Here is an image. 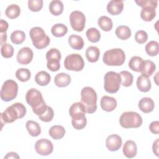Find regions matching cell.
<instances>
[{"label": "cell", "instance_id": "obj_1", "mask_svg": "<svg viewBox=\"0 0 159 159\" xmlns=\"http://www.w3.org/2000/svg\"><path fill=\"white\" fill-rule=\"evenodd\" d=\"M25 100L32 107L33 112L37 116L43 114L47 108L42 93L35 88L28 90L25 94Z\"/></svg>", "mask_w": 159, "mask_h": 159}, {"label": "cell", "instance_id": "obj_2", "mask_svg": "<svg viewBox=\"0 0 159 159\" xmlns=\"http://www.w3.org/2000/svg\"><path fill=\"white\" fill-rule=\"evenodd\" d=\"M26 107L20 102H16L7 107L3 112L1 113L2 127L6 123H12L17 119L24 117L26 114Z\"/></svg>", "mask_w": 159, "mask_h": 159}, {"label": "cell", "instance_id": "obj_3", "mask_svg": "<svg viewBox=\"0 0 159 159\" xmlns=\"http://www.w3.org/2000/svg\"><path fill=\"white\" fill-rule=\"evenodd\" d=\"M85 113V107L81 101L75 102L70 106L69 114L72 118L71 124L75 129L81 130L86 126L87 120Z\"/></svg>", "mask_w": 159, "mask_h": 159}, {"label": "cell", "instance_id": "obj_4", "mask_svg": "<svg viewBox=\"0 0 159 159\" xmlns=\"http://www.w3.org/2000/svg\"><path fill=\"white\" fill-rule=\"evenodd\" d=\"M81 102L85 107L86 112L94 113L97 109V94L89 86L84 87L81 91Z\"/></svg>", "mask_w": 159, "mask_h": 159}, {"label": "cell", "instance_id": "obj_5", "mask_svg": "<svg viewBox=\"0 0 159 159\" xmlns=\"http://www.w3.org/2000/svg\"><path fill=\"white\" fill-rule=\"evenodd\" d=\"M125 60V54L121 48H112L104 53L103 62L108 66H120Z\"/></svg>", "mask_w": 159, "mask_h": 159}, {"label": "cell", "instance_id": "obj_6", "mask_svg": "<svg viewBox=\"0 0 159 159\" xmlns=\"http://www.w3.org/2000/svg\"><path fill=\"white\" fill-rule=\"evenodd\" d=\"M29 35L31 38L34 46L37 49L45 48L50 43V38L46 35L42 27H32L30 30Z\"/></svg>", "mask_w": 159, "mask_h": 159}, {"label": "cell", "instance_id": "obj_7", "mask_svg": "<svg viewBox=\"0 0 159 159\" xmlns=\"http://www.w3.org/2000/svg\"><path fill=\"white\" fill-rule=\"evenodd\" d=\"M119 123L125 129L138 128L142 124V118L137 112L133 111L125 112L121 114Z\"/></svg>", "mask_w": 159, "mask_h": 159}, {"label": "cell", "instance_id": "obj_8", "mask_svg": "<svg viewBox=\"0 0 159 159\" xmlns=\"http://www.w3.org/2000/svg\"><path fill=\"white\" fill-rule=\"evenodd\" d=\"M104 89L106 92L113 94L118 91L121 83V76L119 73L108 71L104 75Z\"/></svg>", "mask_w": 159, "mask_h": 159}, {"label": "cell", "instance_id": "obj_9", "mask_svg": "<svg viewBox=\"0 0 159 159\" xmlns=\"http://www.w3.org/2000/svg\"><path fill=\"white\" fill-rule=\"evenodd\" d=\"M18 93L17 83L12 80L5 81L1 89V99L6 102H9L15 99Z\"/></svg>", "mask_w": 159, "mask_h": 159}, {"label": "cell", "instance_id": "obj_10", "mask_svg": "<svg viewBox=\"0 0 159 159\" xmlns=\"http://www.w3.org/2000/svg\"><path fill=\"white\" fill-rule=\"evenodd\" d=\"M65 68L70 71H79L83 70L84 62L83 57L78 53H71L66 56L64 61Z\"/></svg>", "mask_w": 159, "mask_h": 159}, {"label": "cell", "instance_id": "obj_11", "mask_svg": "<svg viewBox=\"0 0 159 159\" xmlns=\"http://www.w3.org/2000/svg\"><path fill=\"white\" fill-rule=\"evenodd\" d=\"M47 61V67L52 71H57L60 69V61L61 57V53L57 48H52L46 53Z\"/></svg>", "mask_w": 159, "mask_h": 159}, {"label": "cell", "instance_id": "obj_12", "mask_svg": "<svg viewBox=\"0 0 159 159\" xmlns=\"http://www.w3.org/2000/svg\"><path fill=\"white\" fill-rule=\"evenodd\" d=\"M70 22L72 29L76 32H81L85 27L86 17L84 14L79 11H74L70 15Z\"/></svg>", "mask_w": 159, "mask_h": 159}, {"label": "cell", "instance_id": "obj_13", "mask_svg": "<svg viewBox=\"0 0 159 159\" xmlns=\"http://www.w3.org/2000/svg\"><path fill=\"white\" fill-rule=\"evenodd\" d=\"M35 149L38 154L47 156L53 152V145L50 140L47 139H41L35 142Z\"/></svg>", "mask_w": 159, "mask_h": 159}, {"label": "cell", "instance_id": "obj_14", "mask_svg": "<svg viewBox=\"0 0 159 159\" xmlns=\"http://www.w3.org/2000/svg\"><path fill=\"white\" fill-rule=\"evenodd\" d=\"M34 53L32 50L27 47L20 48L17 54V61L21 65L30 63L33 58Z\"/></svg>", "mask_w": 159, "mask_h": 159}, {"label": "cell", "instance_id": "obj_15", "mask_svg": "<svg viewBox=\"0 0 159 159\" xmlns=\"http://www.w3.org/2000/svg\"><path fill=\"white\" fill-rule=\"evenodd\" d=\"M122 138L117 134H112L107 137L106 141V145L107 148L114 152L118 150L122 146Z\"/></svg>", "mask_w": 159, "mask_h": 159}, {"label": "cell", "instance_id": "obj_16", "mask_svg": "<svg viewBox=\"0 0 159 159\" xmlns=\"http://www.w3.org/2000/svg\"><path fill=\"white\" fill-rule=\"evenodd\" d=\"M100 105L102 110L106 112H111L116 109L117 101L112 96H104L101 99Z\"/></svg>", "mask_w": 159, "mask_h": 159}, {"label": "cell", "instance_id": "obj_17", "mask_svg": "<svg viewBox=\"0 0 159 159\" xmlns=\"http://www.w3.org/2000/svg\"><path fill=\"white\" fill-rule=\"evenodd\" d=\"M124 8V2L120 0L110 1L107 5V12L112 16H116L120 14Z\"/></svg>", "mask_w": 159, "mask_h": 159}, {"label": "cell", "instance_id": "obj_18", "mask_svg": "<svg viewBox=\"0 0 159 159\" xmlns=\"http://www.w3.org/2000/svg\"><path fill=\"white\" fill-rule=\"evenodd\" d=\"M122 152L124 155L129 158H132L135 157L137 152V145L133 140H127L125 142L123 146Z\"/></svg>", "mask_w": 159, "mask_h": 159}, {"label": "cell", "instance_id": "obj_19", "mask_svg": "<svg viewBox=\"0 0 159 159\" xmlns=\"http://www.w3.org/2000/svg\"><path fill=\"white\" fill-rule=\"evenodd\" d=\"M138 106L141 111L144 113H149L154 109L155 104L153 99L150 98L145 97L142 98L139 102Z\"/></svg>", "mask_w": 159, "mask_h": 159}, {"label": "cell", "instance_id": "obj_20", "mask_svg": "<svg viewBox=\"0 0 159 159\" xmlns=\"http://www.w3.org/2000/svg\"><path fill=\"white\" fill-rule=\"evenodd\" d=\"M71 81V76L65 73H60L57 74L54 78L55 84L60 88H63L68 86L70 84Z\"/></svg>", "mask_w": 159, "mask_h": 159}, {"label": "cell", "instance_id": "obj_21", "mask_svg": "<svg viewBox=\"0 0 159 159\" xmlns=\"http://www.w3.org/2000/svg\"><path fill=\"white\" fill-rule=\"evenodd\" d=\"M137 86L139 91L146 93L150 90L152 85L151 82L148 77L142 75L137 78Z\"/></svg>", "mask_w": 159, "mask_h": 159}, {"label": "cell", "instance_id": "obj_22", "mask_svg": "<svg viewBox=\"0 0 159 159\" xmlns=\"http://www.w3.org/2000/svg\"><path fill=\"white\" fill-rule=\"evenodd\" d=\"M155 9L156 8H155L154 7L150 6H145L142 7V9L140 12L141 18L146 22L152 20L156 16Z\"/></svg>", "mask_w": 159, "mask_h": 159}, {"label": "cell", "instance_id": "obj_23", "mask_svg": "<svg viewBox=\"0 0 159 159\" xmlns=\"http://www.w3.org/2000/svg\"><path fill=\"white\" fill-rule=\"evenodd\" d=\"M68 43L72 48L78 50L82 49L84 46L83 38L81 36L75 34H71L69 36Z\"/></svg>", "mask_w": 159, "mask_h": 159}, {"label": "cell", "instance_id": "obj_24", "mask_svg": "<svg viewBox=\"0 0 159 159\" xmlns=\"http://www.w3.org/2000/svg\"><path fill=\"white\" fill-rule=\"evenodd\" d=\"M99 49L95 46H90L87 48L85 53L87 60L91 63L96 62L99 58Z\"/></svg>", "mask_w": 159, "mask_h": 159}, {"label": "cell", "instance_id": "obj_25", "mask_svg": "<svg viewBox=\"0 0 159 159\" xmlns=\"http://www.w3.org/2000/svg\"><path fill=\"white\" fill-rule=\"evenodd\" d=\"M156 70V65L151 60H145L143 62L140 72L142 75H144L145 76L149 77L152 76V75L154 73Z\"/></svg>", "mask_w": 159, "mask_h": 159}, {"label": "cell", "instance_id": "obj_26", "mask_svg": "<svg viewBox=\"0 0 159 159\" xmlns=\"http://www.w3.org/2000/svg\"><path fill=\"white\" fill-rule=\"evenodd\" d=\"M49 135L55 140L61 139L65 134V128L60 125H53L48 130Z\"/></svg>", "mask_w": 159, "mask_h": 159}, {"label": "cell", "instance_id": "obj_27", "mask_svg": "<svg viewBox=\"0 0 159 159\" xmlns=\"http://www.w3.org/2000/svg\"><path fill=\"white\" fill-rule=\"evenodd\" d=\"M25 126L29 134L32 137H37L41 133L40 126L37 122L29 120L27 121Z\"/></svg>", "mask_w": 159, "mask_h": 159}, {"label": "cell", "instance_id": "obj_28", "mask_svg": "<svg viewBox=\"0 0 159 159\" xmlns=\"http://www.w3.org/2000/svg\"><path fill=\"white\" fill-rule=\"evenodd\" d=\"M49 11L54 16L60 15L63 11V4L61 1L53 0L49 4Z\"/></svg>", "mask_w": 159, "mask_h": 159}, {"label": "cell", "instance_id": "obj_29", "mask_svg": "<svg viewBox=\"0 0 159 159\" xmlns=\"http://www.w3.org/2000/svg\"><path fill=\"white\" fill-rule=\"evenodd\" d=\"M116 36L120 40H127L131 36V30L126 25L118 26L115 31Z\"/></svg>", "mask_w": 159, "mask_h": 159}, {"label": "cell", "instance_id": "obj_30", "mask_svg": "<svg viewBox=\"0 0 159 159\" xmlns=\"http://www.w3.org/2000/svg\"><path fill=\"white\" fill-rule=\"evenodd\" d=\"M50 75L45 71L38 72L35 76V81L40 86H46L50 81Z\"/></svg>", "mask_w": 159, "mask_h": 159}, {"label": "cell", "instance_id": "obj_31", "mask_svg": "<svg viewBox=\"0 0 159 159\" xmlns=\"http://www.w3.org/2000/svg\"><path fill=\"white\" fill-rule=\"evenodd\" d=\"M98 25L99 27L103 30L104 31L108 32L110 31L113 27V23L112 20H111V18L106 16H101L98 20Z\"/></svg>", "mask_w": 159, "mask_h": 159}, {"label": "cell", "instance_id": "obj_32", "mask_svg": "<svg viewBox=\"0 0 159 159\" xmlns=\"http://www.w3.org/2000/svg\"><path fill=\"white\" fill-rule=\"evenodd\" d=\"M51 32L53 36L56 37H61L67 33L68 28L63 24H56L52 26Z\"/></svg>", "mask_w": 159, "mask_h": 159}, {"label": "cell", "instance_id": "obj_33", "mask_svg": "<svg viewBox=\"0 0 159 159\" xmlns=\"http://www.w3.org/2000/svg\"><path fill=\"white\" fill-rule=\"evenodd\" d=\"M20 13V7L17 4H11L8 6L5 11L6 16L11 19H14L19 17Z\"/></svg>", "mask_w": 159, "mask_h": 159}, {"label": "cell", "instance_id": "obj_34", "mask_svg": "<svg viewBox=\"0 0 159 159\" xmlns=\"http://www.w3.org/2000/svg\"><path fill=\"white\" fill-rule=\"evenodd\" d=\"M143 59L138 56L132 57L129 62V68L136 72H140L141 68L143 64Z\"/></svg>", "mask_w": 159, "mask_h": 159}, {"label": "cell", "instance_id": "obj_35", "mask_svg": "<svg viewBox=\"0 0 159 159\" xmlns=\"http://www.w3.org/2000/svg\"><path fill=\"white\" fill-rule=\"evenodd\" d=\"M145 52L149 56L154 57L158 55L159 52L158 43L157 41L152 40L150 41L147 43L145 47Z\"/></svg>", "mask_w": 159, "mask_h": 159}, {"label": "cell", "instance_id": "obj_36", "mask_svg": "<svg viewBox=\"0 0 159 159\" xmlns=\"http://www.w3.org/2000/svg\"><path fill=\"white\" fill-rule=\"evenodd\" d=\"M86 37L89 41L93 43H96L99 41L101 39V33L100 32L94 27L89 28L87 30L86 32Z\"/></svg>", "mask_w": 159, "mask_h": 159}, {"label": "cell", "instance_id": "obj_37", "mask_svg": "<svg viewBox=\"0 0 159 159\" xmlns=\"http://www.w3.org/2000/svg\"><path fill=\"white\" fill-rule=\"evenodd\" d=\"M16 76L20 81L25 82L30 80L31 77V72L27 68H21L16 71Z\"/></svg>", "mask_w": 159, "mask_h": 159}, {"label": "cell", "instance_id": "obj_38", "mask_svg": "<svg viewBox=\"0 0 159 159\" xmlns=\"http://www.w3.org/2000/svg\"><path fill=\"white\" fill-rule=\"evenodd\" d=\"M25 38V33L22 30H15L11 35V42L16 45L21 44L24 42Z\"/></svg>", "mask_w": 159, "mask_h": 159}, {"label": "cell", "instance_id": "obj_39", "mask_svg": "<svg viewBox=\"0 0 159 159\" xmlns=\"http://www.w3.org/2000/svg\"><path fill=\"white\" fill-rule=\"evenodd\" d=\"M119 75L121 76L122 85L125 87H129L132 84L134 77L132 73L127 71H122Z\"/></svg>", "mask_w": 159, "mask_h": 159}, {"label": "cell", "instance_id": "obj_40", "mask_svg": "<svg viewBox=\"0 0 159 159\" xmlns=\"http://www.w3.org/2000/svg\"><path fill=\"white\" fill-rule=\"evenodd\" d=\"M14 48L11 44L6 43L1 45V53L3 57L7 58L12 57L14 54Z\"/></svg>", "mask_w": 159, "mask_h": 159}, {"label": "cell", "instance_id": "obj_41", "mask_svg": "<svg viewBox=\"0 0 159 159\" xmlns=\"http://www.w3.org/2000/svg\"><path fill=\"white\" fill-rule=\"evenodd\" d=\"M28 7L31 11L38 12L40 11L43 7V1L42 0H29Z\"/></svg>", "mask_w": 159, "mask_h": 159}, {"label": "cell", "instance_id": "obj_42", "mask_svg": "<svg viewBox=\"0 0 159 159\" xmlns=\"http://www.w3.org/2000/svg\"><path fill=\"white\" fill-rule=\"evenodd\" d=\"M53 116H54V112H53V109L51 107L47 106V108L45 112L43 114L39 116V118L40 120H41L43 122H48L53 119Z\"/></svg>", "mask_w": 159, "mask_h": 159}, {"label": "cell", "instance_id": "obj_43", "mask_svg": "<svg viewBox=\"0 0 159 159\" xmlns=\"http://www.w3.org/2000/svg\"><path fill=\"white\" fill-rule=\"evenodd\" d=\"M148 39L147 33L144 30H138L135 34V41L140 44H143L147 42Z\"/></svg>", "mask_w": 159, "mask_h": 159}, {"label": "cell", "instance_id": "obj_44", "mask_svg": "<svg viewBox=\"0 0 159 159\" xmlns=\"http://www.w3.org/2000/svg\"><path fill=\"white\" fill-rule=\"evenodd\" d=\"M135 2L138 4V6L143 7L145 6H153L155 8L157 7L158 1L154 0H139V1H135Z\"/></svg>", "mask_w": 159, "mask_h": 159}, {"label": "cell", "instance_id": "obj_45", "mask_svg": "<svg viewBox=\"0 0 159 159\" xmlns=\"http://www.w3.org/2000/svg\"><path fill=\"white\" fill-rule=\"evenodd\" d=\"M149 129L152 133L158 134L159 133V122L158 120L152 122L149 125Z\"/></svg>", "mask_w": 159, "mask_h": 159}, {"label": "cell", "instance_id": "obj_46", "mask_svg": "<svg viewBox=\"0 0 159 159\" xmlns=\"http://www.w3.org/2000/svg\"><path fill=\"white\" fill-rule=\"evenodd\" d=\"M8 23L6 20L3 19L0 20V33H5L8 29Z\"/></svg>", "mask_w": 159, "mask_h": 159}, {"label": "cell", "instance_id": "obj_47", "mask_svg": "<svg viewBox=\"0 0 159 159\" xmlns=\"http://www.w3.org/2000/svg\"><path fill=\"white\" fill-rule=\"evenodd\" d=\"M158 142H159V139H157L153 143V146H152V149H153V152L154 153V154L157 156L158 157Z\"/></svg>", "mask_w": 159, "mask_h": 159}, {"label": "cell", "instance_id": "obj_48", "mask_svg": "<svg viewBox=\"0 0 159 159\" xmlns=\"http://www.w3.org/2000/svg\"><path fill=\"white\" fill-rule=\"evenodd\" d=\"M20 157L18 155V154L17 153H15V152H9L8 153H7V155L4 157V159H7V158H17V159H19Z\"/></svg>", "mask_w": 159, "mask_h": 159}, {"label": "cell", "instance_id": "obj_49", "mask_svg": "<svg viewBox=\"0 0 159 159\" xmlns=\"http://www.w3.org/2000/svg\"><path fill=\"white\" fill-rule=\"evenodd\" d=\"M0 43L1 45H3L4 43H6V42L7 40V34L6 32L5 33H1L0 35Z\"/></svg>", "mask_w": 159, "mask_h": 159}]
</instances>
